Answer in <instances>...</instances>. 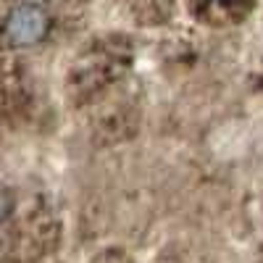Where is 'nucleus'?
Wrapping results in <instances>:
<instances>
[{
	"label": "nucleus",
	"mask_w": 263,
	"mask_h": 263,
	"mask_svg": "<svg viewBox=\"0 0 263 263\" xmlns=\"http://www.w3.org/2000/svg\"><path fill=\"white\" fill-rule=\"evenodd\" d=\"M48 29V18L37 6L24 3V6H16L8 16V40L11 45H34V42L42 40Z\"/></svg>",
	"instance_id": "nucleus-1"
},
{
	"label": "nucleus",
	"mask_w": 263,
	"mask_h": 263,
	"mask_svg": "<svg viewBox=\"0 0 263 263\" xmlns=\"http://www.w3.org/2000/svg\"><path fill=\"white\" fill-rule=\"evenodd\" d=\"M200 3H229V0H200Z\"/></svg>",
	"instance_id": "nucleus-2"
}]
</instances>
